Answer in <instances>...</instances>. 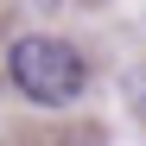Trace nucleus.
Here are the masks:
<instances>
[{"mask_svg":"<svg viewBox=\"0 0 146 146\" xmlns=\"http://www.w3.org/2000/svg\"><path fill=\"white\" fill-rule=\"evenodd\" d=\"M7 76H13V89L26 95V102H38V108H70V102L89 89V64H83V51H76L70 38L26 32V38H13V51H7Z\"/></svg>","mask_w":146,"mask_h":146,"instance_id":"nucleus-1","label":"nucleus"}]
</instances>
